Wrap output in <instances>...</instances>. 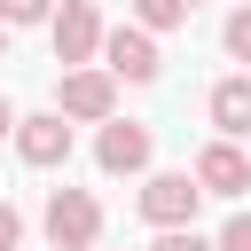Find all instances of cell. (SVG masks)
<instances>
[{"label": "cell", "mask_w": 251, "mask_h": 251, "mask_svg": "<svg viewBox=\"0 0 251 251\" xmlns=\"http://www.w3.org/2000/svg\"><path fill=\"white\" fill-rule=\"evenodd\" d=\"M149 157H157V133H149L141 118H102V133H94V165H102L110 180L149 173Z\"/></svg>", "instance_id": "obj_4"}, {"label": "cell", "mask_w": 251, "mask_h": 251, "mask_svg": "<svg viewBox=\"0 0 251 251\" xmlns=\"http://www.w3.org/2000/svg\"><path fill=\"white\" fill-rule=\"evenodd\" d=\"M94 251H102V243H94Z\"/></svg>", "instance_id": "obj_18"}, {"label": "cell", "mask_w": 251, "mask_h": 251, "mask_svg": "<svg viewBox=\"0 0 251 251\" xmlns=\"http://www.w3.org/2000/svg\"><path fill=\"white\" fill-rule=\"evenodd\" d=\"M204 118L220 141H251V71H227L212 94H204Z\"/></svg>", "instance_id": "obj_9"}, {"label": "cell", "mask_w": 251, "mask_h": 251, "mask_svg": "<svg viewBox=\"0 0 251 251\" xmlns=\"http://www.w3.org/2000/svg\"><path fill=\"white\" fill-rule=\"evenodd\" d=\"M8 141H16V157H24L31 173H55V165H71V118H63V110H24Z\"/></svg>", "instance_id": "obj_7"}, {"label": "cell", "mask_w": 251, "mask_h": 251, "mask_svg": "<svg viewBox=\"0 0 251 251\" xmlns=\"http://www.w3.org/2000/svg\"><path fill=\"white\" fill-rule=\"evenodd\" d=\"M141 220L149 227H196V204H204V188H196V173H141Z\"/></svg>", "instance_id": "obj_5"}, {"label": "cell", "mask_w": 251, "mask_h": 251, "mask_svg": "<svg viewBox=\"0 0 251 251\" xmlns=\"http://www.w3.org/2000/svg\"><path fill=\"white\" fill-rule=\"evenodd\" d=\"M188 173H196L204 196H227V204H235V196L251 188V149H243V141H204Z\"/></svg>", "instance_id": "obj_8"}, {"label": "cell", "mask_w": 251, "mask_h": 251, "mask_svg": "<svg viewBox=\"0 0 251 251\" xmlns=\"http://www.w3.org/2000/svg\"><path fill=\"white\" fill-rule=\"evenodd\" d=\"M212 251H251V212H227L220 235H212Z\"/></svg>", "instance_id": "obj_14"}, {"label": "cell", "mask_w": 251, "mask_h": 251, "mask_svg": "<svg viewBox=\"0 0 251 251\" xmlns=\"http://www.w3.org/2000/svg\"><path fill=\"white\" fill-rule=\"evenodd\" d=\"M55 110H63L71 126H102V118H118V78H110L102 63H71L63 86H55Z\"/></svg>", "instance_id": "obj_3"}, {"label": "cell", "mask_w": 251, "mask_h": 251, "mask_svg": "<svg viewBox=\"0 0 251 251\" xmlns=\"http://www.w3.org/2000/svg\"><path fill=\"white\" fill-rule=\"evenodd\" d=\"M55 16V0H0V24L8 31H24V24H47Z\"/></svg>", "instance_id": "obj_13"}, {"label": "cell", "mask_w": 251, "mask_h": 251, "mask_svg": "<svg viewBox=\"0 0 251 251\" xmlns=\"http://www.w3.org/2000/svg\"><path fill=\"white\" fill-rule=\"evenodd\" d=\"M149 251H212V235H204V227H157Z\"/></svg>", "instance_id": "obj_12"}, {"label": "cell", "mask_w": 251, "mask_h": 251, "mask_svg": "<svg viewBox=\"0 0 251 251\" xmlns=\"http://www.w3.org/2000/svg\"><path fill=\"white\" fill-rule=\"evenodd\" d=\"M94 63H102L118 86H157V71H165V55H157V31H141L133 16L102 31V55H94Z\"/></svg>", "instance_id": "obj_2"}, {"label": "cell", "mask_w": 251, "mask_h": 251, "mask_svg": "<svg viewBox=\"0 0 251 251\" xmlns=\"http://www.w3.org/2000/svg\"><path fill=\"white\" fill-rule=\"evenodd\" d=\"M39 227H47L55 251H94V243H102V196H94V188H47Z\"/></svg>", "instance_id": "obj_1"}, {"label": "cell", "mask_w": 251, "mask_h": 251, "mask_svg": "<svg viewBox=\"0 0 251 251\" xmlns=\"http://www.w3.org/2000/svg\"><path fill=\"white\" fill-rule=\"evenodd\" d=\"M220 47H227V63H243V71H251V0H243V8H227Z\"/></svg>", "instance_id": "obj_11"}, {"label": "cell", "mask_w": 251, "mask_h": 251, "mask_svg": "<svg viewBox=\"0 0 251 251\" xmlns=\"http://www.w3.org/2000/svg\"><path fill=\"white\" fill-rule=\"evenodd\" d=\"M188 8H196V0H133V24H141V31H180Z\"/></svg>", "instance_id": "obj_10"}, {"label": "cell", "mask_w": 251, "mask_h": 251, "mask_svg": "<svg viewBox=\"0 0 251 251\" xmlns=\"http://www.w3.org/2000/svg\"><path fill=\"white\" fill-rule=\"evenodd\" d=\"M0 63H8V24H0Z\"/></svg>", "instance_id": "obj_17"}, {"label": "cell", "mask_w": 251, "mask_h": 251, "mask_svg": "<svg viewBox=\"0 0 251 251\" xmlns=\"http://www.w3.org/2000/svg\"><path fill=\"white\" fill-rule=\"evenodd\" d=\"M16 118H24V110H16V102H8V94H0V141H8V133H16Z\"/></svg>", "instance_id": "obj_16"}, {"label": "cell", "mask_w": 251, "mask_h": 251, "mask_svg": "<svg viewBox=\"0 0 251 251\" xmlns=\"http://www.w3.org/2000/svg\"><path fill=\"white\" fill-rule=\"evenodd\" d=\"M102 8L94 0H55V16H47V39H55V63L71 71V63H94L102 55Z\"/></svg>", "instance_id": "obj_6"}, {"label": "cell", "mask_w": 251, "mask_h": 251, "mask_svg": "<svg viewBox=\"0 0 251 251\" xmlns=\"http://www.w3.org/2000/svg\"><path fill=\"white\" fill-rule=\"evenodd\" d=\"M0 251H24V212L0 196Z\"/></svg>", "instance_id": "obj_15"}]
</instances>
